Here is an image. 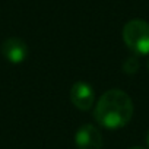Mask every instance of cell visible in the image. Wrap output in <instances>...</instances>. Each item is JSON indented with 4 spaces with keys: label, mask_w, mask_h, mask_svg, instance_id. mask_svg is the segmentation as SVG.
<instances>
[{
    "label": "cell",
    "mask_w": 149,
    "mask_h": 149,
    "mask_svg": "<svg viewBox=\"0 0 149 149\" xmlns=\"http://www.w3.org/2000/svg\"><path fill=\"white\" fill-rule=\"evenodd\" d=\"M133 101L121 89H108L98 100L94 117L100 126L108 130H117L129 124L133 117Z\"/></svg>",
    "instance_id": "1"
},
{
    "label": "cell",
    "mask_w": 149,
    "mask_h": 149,
    "mask_svg": "<svg viewBox=\"0 0 149 149\" xmlns=\"http://www.w3.org/2000/svg\"><path fill=\"white\" fill-rule=\"evenodd\" d=\"M126 47L133 56L149 54V24L143 19H132L123 26L121 32Z\"/></svg>",
    "instance_id": "2"
},
{
    "label": "cell",
    "mask_w": 149,
    "mask_h": 149,
    "mask_svg": "<svg viewBox=\"0 0 149 149\" xmlns=\"http://www.w3.org/2000/svg\"><path fill=\"white\" fill-rule=\"evenodd\" d=\"M74 145H76V149H101L102 136L95 126L86 123L76 130Z\"/></svg>",
    "instance_id": "3"
},
{
    "label": "cell",
    "mask_w": 149,
    "mask_h": 149,
    "mask_svg": "<svg viewBox=\"0 0 149 149\" xmlns=\"http://www.w3.org/2000/svg\"><path fill=\"white\" fill-rule=\"evenodd\" d=\"M70 101L81 111L91 110V107L94 105V101H95V94H94L92 86L82 81L74 82L73 86L70 88Z\"/></svg>",
    "instance_id": "4"
},
{
    "label": "cell",
    "mask_w": 149,
    "mask_h": 149,
    "mask_svg": "<svg viewBox=\"0 0 149 149\" xmlns=\"http://www.w3.org/2000/svg\"><path fill=\"white\" fill-rule=\"evenodd\" d=\"M2 54L10 63H22L28 57V45L21 38H8L2 42Z\"/></svg>",
    "instance_id": "5"
},
{
    "label": "cell",
    "mask_w": 149,
    "mask_h": 149,
    "mask_svg": "<svg viewBox=\"0 0 149 149\" xmlns=\"http://www.w3.org/2000/svg\"><path fill=\"white\" fill-rule=\"evenodd\" d=\"M139 70V60L136 56H130L123 61V72L127 74H134Z\"/></svg>",
    "instance_id": "6"
},
{
    "label": "cell",
    "mask_w": 149,
    "mask_h": 149,
    "mask_svg": "<svg viewBox=\"0 0 149 149\" xmlns=\"http://www.w3.org/2000/svg\"><path fill=\"white\" fill-rule=\"evenodd\" d=\"M129 149H143V148H140V146H133V148H129Z\"/></svg>",
    "instance_id": "7"
},
{
    "label": "cell",
    "mask_w": 149,
    "mask_h": 149,
    "mask_svg": "<svg viewBox=\"0 0 149 149\" xmlns=\"http://www.w3.org/2000/svg\"><path fill=\"white\" fill-rule=\"evenodd\" d=\"M148 145H149V130H148Z\"/></svg>",
    "instance_id": "8"
},
{
    "label": "cell",
    "mask_w": 149,
    "mask_h": 149,
    "mask_svg": "<svg viewBox=\"0 0 149 149\" xmlns=\"http://www.w3.org/2000/svg\"><path fill=\"white\" fill-rule=\"evenodd\" d=\"M148 70H149V61H148Z\"/></svg>",
    "instance_id": "9"
}]
</instances>
